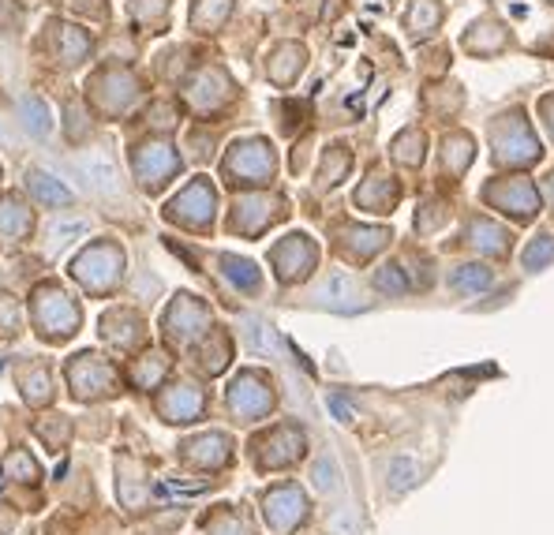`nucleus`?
Wrapping results in <instances>:
<instances>
[{"label":"nucleus","mask_w":554,"mask_h":535,"mask_svg":"<svg viewBox=\"0 0 554 535\" xmlns=\"http://www.w3.org/2000/svg\"><path fill=\"white\" fill-rule=\"evenodd\" d=\"M161 412L173 419V423H187L203 412V393L195 386H177V393H169L161 401Z\"/></svg>","instance_id":"nucleus-13"},{"label":"nucleus","mask_w":554,"mask_h":535,"mask_svg":"<svg viewBox=\"0 0 554 535\" xmlns=\"http://www.w3.org/2000/svg\"><path fill=\"white\" fill-rule=\"evenodd\" d=\"M169 218H177L184 225H210V218H214V191H210L203 180L199 184H191L184 195L169 206Z\"/></svg>","instance_id":"nucleus-5"},{"label":"nucleus","mask_w":554,"mask_h":535,"mask_svg":"<svg viewBox=\"0 0 554 535\" xmlns=\"http://www.w3.org/2000/svg\"><path fill=\"white\" fill-rule=\"evenodd\" d=\"M356 203H359V206H371V203H378V210L386 213V210L394 206V187L386 184V177H371V184H368L364 191H359Z\"/></svg>","instance_id":"nucleus-22"},{"label":"nucleus","mask_w":554,"mask_h":535,"mask_svg":"<svg viewBox=\"0 0 554 535\" xmlns=\"http://www.w3.org/2000/svg\"><path fill=\"white\" fill-rule=\"evenodd\" d=\"M177 154H173V146H161V142H154V146H143L139 154H135V168H139V177H143V184L146 187H161L169 177L177 173Z\"/></svg>","instance_id":"nucleus-9"},{"label":"nucleus","mask_w":554,"mask_h":535,"mask_svg":"<svg viewBox=\"0 0 554 535\" xmlns=\"http://www.w3.org/2000/svg\"><path fill=\"white\" fill-rule=\"evenodd\" d=\"M442 161H446V168H450V177L464 173L468 161H472V139H468V135H450V139H446Z\"/></svg>","instance_id":"nucleus-17"},{"label":"nucleus","mask_w":554,"mask_h":535,"mask_svg":"<svg viewBox=\"0 0 554 535\" xmlns=\"http://www.w3.org/2000/svg\"><path fill=\"white\" fill-rule=\"evenodd\" d=\"M404 270H397V266H386L378 277H375V285L382 289V292H404V277H401Z\"/></svg>","instance_id":"nucleus-30"},{"label":"nucleus","mask_w":554,"mask_h":535,"mask_svg":"<svg viewBox=\"0 0 554 535\" xmlns=\"http://www.w3.org/2000/svg\"><path fill=\"white\" fill-rule=\"evenodd\" d=\"M184 457L195 461V464H210V468H221L229 461V438L225 435H203L195 442L184 445Z\"/></svg>","instance_id":"nucleus-12"},{"label":"nucleus","mask_w":554,"mask_h":535,"mask_svg":"<svg viewBox=\"0 0 554 535\" xmlns=\"http://www.w3.org/2000/svg\"><path fill=\"white\" fill-rule=\"evenodd\" d=\"M454 292H476V289H487L491 285V270L487 266H457L454 277H450Z\"/></svg>","instance_id":"nucleus-18"},{"label":"nucleus","mask_w":554,"mask_h":535,"mask_svg":"<svg viewBox=\"0 0 554 535\" xmlns=\"http://www.w3.org/2000/svg\"><path fill=\"white\" fill-rule=\"evenodd\" d=\"M27 191H30L38 203H46V206L72 203V191L64 187L60 180H53L49 173H41V168H30V173H27Z\"/></svg>","instance_id":"nucleus-14"},{"label":"nucleus","mask_w":554,"mask_h":535,"mask_svg":"<svg viewBox=\"0 0 554 535\" xmlns=\"http://www.w3.org/2000/svg\"><path fill=\"white\" fill-rule=\"evenodd\" d=\"M547 187H550V199H554V173H550V184Z\"/></svg>","instance_id":"nucleus-34"},{"label":"nucleus","mask_w":554,"mask_h":535,"mask_svg":"<svg viewBox=\"0 0 554 535\" xmlns=\"http://www.w3.org/2000/svg\"><path fill=\"white\" fill-rule=\"evenodd\" d=\"M270 401L273 397L266 390V382L255 378V375H244V378H237V386H232V393H229V409L244 419H255L270 409Z\"/></svg>","instance_id":"nucleus-6"},{"label":"nucleus","mask_w":554,"mask_h":535,"mask_svg":"<svg viewBox=\"0 0 554 535\" xmlns=\"http://www.w3.org/2000/svg\"><path fill=\"white\" fill-rule=\"evenodd\" d=\"M273 263H277V277H281V281H300L315 263V251H311L307 237H289V244L273 251Z\"/></svg>","instance_id":"nucleus-10"},{"label":"nucleus","mask_w":554,"mask_h":535,"mask_svg":"<svg viewBox=\"0 0 554 535\" xmlns=\"http://www.w3.org/2000/svg\"><path fill=\"white\" fill-rule=\"evenodd\" d=\"M120 263H124V259H120L113 247H94L91 255H82V259L75 263V273H79L82 285H91V289H109Z\"/></svg>","instance_id":"nucleus-8"},{"label":"nucleus","mask_w":554,"mask_h":535,"mask_svg":"<svg viewBox=\"0 0 554 535\" xmlns=\"http://www.w3.org/2000/svg\"><path fill=\"white\" fill-rule=\"evenodd\" d=\"M75 168H79L82 184H87L94 195H105V199L120 195V173H117V165L101 154V150H87V154L75 161Z\"/></svg>","instance_id":"nucleus-3"},{"label":"nucleus","mask_w":554,"mask_h":535,"mask_svg":"<svg viewBox=\"0 0 554 535\" xmlns=\"http://www.w3.org/2000/svg\"><path fill=\"white\" fill-rule=\"evenodd\" d=\"M221 266H225V273L232 277V281L244 285L247 292H251V289H259V270H255L247 259H237V255H225Z\"/></svg>","instance_id":"nucleus-23"},{"label":"nucleus","mask_w":554,"mask_h":535,"mask_svg":"<svg viewBox=\"0 0 554 535\" xmlns=\"http://www.w3.org/2000/svg\"><path fill=\"white\" fill-rule=\"evenodd\" d=\"M547 259H554V240H550V237H536V244L524 251V266L536 270V266H543Z\"/></svg>","instance_id":"nucleus-27"},{"label":"nucleus","mask_w":554,"mask_h":535,"mask_svg":"<svg viewBox=\"0 0 554 535\" xmlns=\"http://www.w3.org/2000/svg\"><path fill=\"white\" fill-rule=\"evenodd\" d=\"M311 479H315V487L323 490V495H333V490H337V468H333V461L330 457H318Z\"/></svg>","instance_id":"nucleus-26"},{"label":"nucleus","mask_w":554,"mask_h":535,"mask_svg":"<svg viewBox=\"0 0 554 535\" xmlns=\"http://www.w3.org/2000/svg\"><path fill=\"white\" fill-rule=\"evenodd\" d=\"M487 203H495L498 210L514 213V218H536V191H532L524 180H509V184H491L483 191Z\"/></svg>","instance_id":"nucleus-4"},{"label":"nucleus","mask_w":554,"mask_h":535,"mask_svg":"<svg viewBox=\"0 0 554 535\" xmlns=\"http://www.w3.org/2000/svg\"><path fill=\"white\" fill-rule=\"evenodd\" d=\"M161 371H165V359H161V356H154V363H146V367L139 371V382H143V386H146V382H154V378H158Z\"/></svg>","instance_id":"nucleus-32"},{"label":"nucleus","mask_w":554,"mask_h":535,"mask_svg":"<svg viewBox=\"0 0 554 535\" xmlns=\"http://www.w3.org/2000/svg\"><path fill=\"white\" fill-rule=\"evenodd\" d=\"M468 232H472V247H480V251H495V255L509 251V232L491 221H472Z\"/></svg>","instance_id":"nucleus-16"},{"label":"nucleus","mask_w":554,"mask_h":535,"mask_svg":"<svg viewBox=\"0 0 554 535\" xmlns=\"http://www.w3.org/2000/svg\"><path fill=\"white\" fill-rule=\"evenodd\" d=\"M27 229H30L27 210H19L12 199L0 203V237H23Z\"/></svg>","instance_id":"nucleus-20"},{"label":"nucleus","mask_w":554,"mask_h":535,"mask_svg":"<svg viewBox=\"0 0 554 535\" xmlns=\"http://www.w3.org/2000/svg\"><path fill=\"white\" fill-rule=\"evenodd\" d=\"M72 382H75V393H79V397L113 393V371L105 367L98 356H79L75 371H72Z\"/></svg>","instance_id":"nucleus-11"},{"label":"nucleus","mask_w":554,"mask_h":535,"mask_svg":"<svg viewBox=\"0 0 554 535\" xmlns=\"http://www.w3.org/2000/svg\"><path fill=\"white\" fill-rule=\"evenodd\" d=\"M333 531H337V535H356V517H352V509H337Z\"/></svg>","instance_id":"nucleus-31"},{"label":"nucleus","mask_w":554,"mask_h":535,"mask_svg":"<svg viewBox=\"0 0 554 535\" xmlns=\"http://www.w3.org/2000/svg\"><path fill=\"white\" fill-rule=\"evenodd\" d=\"M438 19H442V12H438L435 0H416V8L409 12V27H412L416 38H423L428 30H435Z\"/></svg>","instance_id":"nucleus-21"},{"label":"nucleus","mask_w":554,"mask_h":535,"mask_svg":"<svg viewBox=\"0 0 554 535\" xmlns=\"http://www.w3.org/2000/svg\"><path fill=\"white\" fill-rule=\"evenodd\" d=\"M304 498H300V490L296 487H277L266 495V521L277 528V531H289L304 521Z\"/></svg>","instance_id":"nucleus-7"},{"label":"nucleus","mask_w":554,"mask_h":535,"mask_svg":"<svg viewBox=\"0 0 554 535\" xmlns=\"http://www.w3.org/2000/svg\"><path fill=\"white\" fill-rule=\"evenodd\" d=\"M412 476H416V464H412V461L397 457V461L390 464V487H394V490H404V487H412V483H416Z\"/></svg>","instance_id":"nucleus-28"},{"label":"nucleus","mask_w":554,"mask_h":535,"mask_svg":"<svg viewBox=\"0 0 554 535\" xmlns=\"http://www.w3.org/2000/svg\"><path fill=\"white\" fill-rule=\"evenodd\" d=\"M229 173L237 177V184H263V180H270V173H273V154H270V146H266L263 139L232 146V154H229Z\"/></svg>","instance_id":"nucleus-2"},{"label":"nucleus","mask_w":554,"mask_h":535,"mask_svg":"<svg viewBox=\"0 0 554 535\" xmlns=\"http://www.w3.org/2000/svg\"><path fill=\"white\" fill-rule=\"evenodd\" d=\"M82 232H87V221H60V225L49 229V247H53V251L68 247L72 237H82Z\"/></svg>","instance_id":"nucleus-24"},{"label":"nucleus","mask_w":554,"mask_h":535,"mask_svg":"<svg viewBox=\"0 0 554 535\" xmlns=\"http://www.w3.org/2000/svg\"><path fill=\"white\" fill-rule=\"evenodd\" d=\"M247 341H251V349H255V352H273V330L263 326V323H251Z\"/></svg>","instance_id":"nucleus-29"},{"label":"nucleus","mask_w":554,"mask_h":535,"mask_svg":"<svg viewBox=\"0 0 554 535\" xmlns=\"http://www.w3.org/2000/svg\"><path fill=\"white\" fill-rule=\"evenodd\" d=\"M19 116H23V127L30 135H46L49 132V109L38 98H23L19 101Z\"/></svg>","instance_id":"nucleus-19"},{"label":"nucleus","mask_w":554,"mask_h":535,"mask_svg":"<svg viewBox=\"0 0 554 535\" xmlns=\"http://www.w3.org/2000/svg\"><path fill=\"white\" fill-rule=\"evenodd\" d=\"M229 15V0H203V4L195 8V15H191V19H195V23L199 27H218L221 23V19Z\"/></svg>","instance_id":"nucleus-25"},{"label":"nucleus","mask_w":554,"mask_h":535,"mask_svg":"<svg viewBox=\"0 0 554 535\" xmlns=\"http://www.w3.org/2000/svg\"><path fill=\"white\" fill-rule=\"evenodd\" d=\"M543 113L550 116V132H554V98H547V101H543Z\"/></svg>","instance_id":"nucleus-33"},{"label":"nucleus","mask_w":554,"mask_h":535,"mask_svg":"<svg viewBox=\"0 0 554 535\" xmlns=\"http://www.w3.org/2000/svg\"><path fill=\"white\" fill-rule=\"evenodd\" d=\"M491 142L498 150V161L502 165H532L540 158V146L532 139V132L524 127V120L514 113V116H502L495 127H491Z\"/></svg>","instance_id":"nucleus-1"},{"label":"nucleus","mask_w":554,"mask_h":535,"mask_svg":"<svg viewBox=\"0 0 554 535\" xmlns=\"http://www.w3.org/2000/svg\"><path fill=\"white\" fill-rule=\"evenodd\" d=\"M323 299H326L330 307H337V311H356L359 307V292L352 285V277H345V273H330L326 277Z\"/></svg>","instance_id":"nucleus-15"}]
</instances>
